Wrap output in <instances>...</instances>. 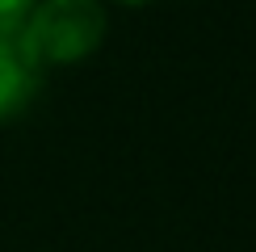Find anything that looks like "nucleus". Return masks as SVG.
Wrapping results in <instances>:
<instances>
[{"label": "nucleus", "mask_w": 256, "mask_h": 252, "mask_svg": "<svg viewBox=\"0 0 256 252\" xmlns=\"http://www.w3.org/2000/svg\"><path fill=\"white\" fill-rule=\"evenodd\" d=\"M122 4H143V0H122Z\"/></svg>", "instance_id": "obj_4"}, {"label": "nucleus", "mask_w": 256, "mask_h": 252, "mask_svg": "<svg viewBox=\"0 0 256 252\" xmlns=\"http://www.w3.org/2000/svg\"><path fill=\"white\" fill-rule=\"evenodd\" d=\"M38 0H0V30H21V21L30 17Z\"/></svg>", "instance_id": "obj_3"}, {"label": "nucleus", "mask_w": 256, "mask_h": 252, "mask_svg": "<svg viewBox=\"0 0 256 252\" xmlns=\"http://www.w3.org/2000/svg\"><path fill=\"white\" fill-rule=\"evenodd\" d=\"M38 80H42V68L21 46V34L0 30V118H13L26 110L38 92Z\"/></svg>", "instance_id": "obj_2"}, {"label": "nucleus", "mask_w": 256, "mask_h": 252, "mask_svg": "<svg viewBox=\"0 0 256 252\" xmlns=\"http://www.w3.org/2000/svg\"><path fill=\"white\" fill-rule=\"evenodd\" d=\"M17 34L38 68H63L101 46L105 13L97 0H38Z\"/></svg>", "instance_id": "obj_1"}]
</instances>
